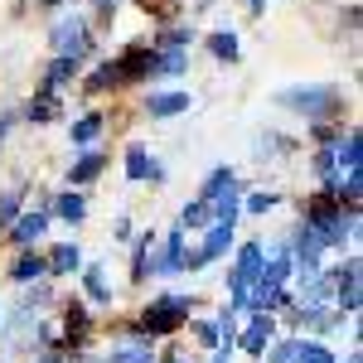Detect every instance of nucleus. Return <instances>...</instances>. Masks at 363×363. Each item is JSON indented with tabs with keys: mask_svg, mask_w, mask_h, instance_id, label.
<instances>
[{
	"mask_svg": "<svg viewBox=\"0 0 363 363\" xmlns=\"http://www.w3.org/2000/svg\"><path fill=\"white\" fill-rule=\"evenodd\" d=\"M49 44L58 49V58H83L87 54V25L73 15V20H58L54 34H49Z\"/></svg>",
	"mask_w": 363,
	"mask_h": 363,
	"instance_id": "nucleus-1",
	"label": "nucleus"
},
{
	"mask_svg": "<svg viewBox=\"0 0 363 363\" xmlns=\"http://www.w3.org/2000/svg\"><path fill=\"white\" fill-rule=\"evenodd\" d=\"M179 315H189V301H184V296H165V301H155V306L145 310V330H150V335L174 330V325H179Z\"/></svg>",
	"mask_w": 363,
	"mask_h": 363,
	"instance_id": "nucleus-2",
	"label": "nucleus"
},
{
	"mask_svg": "<svg viewBox=\"0 0 363 363\" xmlns=\"http://www.w3.org/2000/svg\"><path fill=\"white\" fill-rule=\"evenodd\" d=\"M281 102L286 107H296V112H330V107H339V92L335 87H306V92H281Z\"/></svg>",
	"mask_w": 363,
	"mask_h": 363,
	"instance_id": "nucleus-3",
	"label": "nucleus"
},
{
	"mask_svg": "<svg viewBox=\"0 0 363 363\" xmlns=\"http://www.w3.org/2000/svg\"><path fill=\"white\" fill-rule=\"evenodd\" d=\"M189 112V92H150V116Z\"/></svg>",
	"mask_w": 363,
	"mask_h": 363,
	"instance_id": "nucleus-4",
	"label": "nucleus"
},
{
	"mask_svg": "<svg viewBox=\"0 0 363 363\" xmlns=\"http://www.w3.org/2000/svg\"><path fill=\"white\" fill-rule=\"evenodd\" d=\"M184 63H189V54H184V49H160V54L150 58V73L174 78V73H184Z\"/></svg>",
	"mask_w": 363,
	"mask_h": 363,
	"instance_id": "nucleus-5",
	"label": "nucleus"
},
{
	"mask_svg": "<svg viewBox=\"0 0 363 363\" xmlns=\"http://www.w3.org/2000/svg\"><path fill=\"white\" fill-rule=\"evenodd\" d=\"M208 54H213V58H228V63H238V54H242V49H238V34H233V29L208 34Z\"/></svg>",
	"mask_w": 363,
	"mask_h": 363,
	"instance_id": "nucleus-6",
	"label": "nucleus"
},
{
	"mask_svg": "<svg viewBox=\"0 0 363 363\" xmlns=\"http://www.w3.org/2000/svg\"><path fill=\"white\" fill-rule=\"evenodd\" d=\"M116 83H126V73H121V63H102L92 78H87V92H112Z\"/></svg>",
	"mask_w": 363,
	"mask_h": 363,
	"instance_id": "nucleus-7",
	"label": "nucleus"
},
{
	"mask_svg": "<svg viewBox=\"0 0 363 363\" xmlns=\"http://www.w3.org/2000/svg\"><path fill=\"white\" fill-rule=\"evenodd\" d=\"M44 228H49V213H25V218L15 223V242H20V247H29Z\"/></svg>",
	"mask_w": 363,
	"mask_h": 363,
	"instance_id": "nucleus-8",
	"label": "nucleus"
},
{
	"mask_svg": "<svg viewBox=\"0 0 363 363\" xmlns=\"http://www.w3.org/2000/svg\"><path fill=\"white\" fill-rule=\"evenodd\" d=\"M73 68H78V58H54V68H49V78H44L39 92H58V87L73 78Z\"/></svg>",
	"mask_w": 363,
	"mask_h": 363,
	"instance_id": "nucleus-9",
	"label": "nucleus"
},
{
	"mask_svg": "<svg viewBox=\"0 0 363 363\" xmlns=\"http://www.w3.org/2000/svg\"><path fill=\"white\" fill-rule=\"evenodd\" d=\"M228 242H233V223H218L213 233H208V242H203V252H199L194 262H208V257H218V252H223Z\"/></svg>",
	"mask_w": 363,
	"mask_h": 363,
	"instance_id": "nucleus-10",
	"label": "nucleus"
},
{
	"mask_svg": "<svg viewBox=\"0 0 363 363\" xmlns=\"http://www.w3.org/2000/svg\"><path fill=\"white\" fill-rule=\"evenodd\" d=\"M58 116V97L54 92H39L34 102H29V121H54Z\"/></svg>",
	"mask_w": 363,
	"mask_h": 363,
	"instance_id": "nucleus-11",
	"label": "nucleus"
},
{
	"mask_svg": "<svg viewBox=\"0 0 363 363\" xmlns=\"http://www.w3.org/2000/svg\"><path fill=\"white\" fill-rule=\"evenodd\" d=\"M97 169H102V155H92V150H87L83 160L68 169V179H73V184H83V179H97Z\"/></svg>",
	"mask_w": 363,
	"mask_h": 363,
	"instance_id": "nucleus-12",
	"label": "nucleus"
},
{
	"mask_svg": "<svg viewBox=\"0 0 363 363\" xmlns=\"http://www.w3.org/2000/svg\"><path fill=\"white\" fill-rule=\"evenodd\" d=\"M126 174H131V179H145V174H150V155H145V145H131V150H126Z\"/></svg>",
	"mask_w": 363,
	"mask_h": 363,
	"instance_id": "nucleus-13",
	"label": "nucleus"
},
{
	"mask_svg": "<svg viewBox=\"0 0 363 363\" xmlns=\"http://www.w3.org/2000/svg\"><path fill=\"white\" fill-rule=\"evenodd\" d=\"M39 272H44V257H34V252H25V257L10 267V277H15V281H29V277H39Z\"/></svg>",
	"mask_w": 363,
	"mask_h": 363,
	"instance_id": "nucleus-14",
	"label": "nucleus"
},
{
	"mask_svg": "<svg viewBox=\"0 0 363 363\" xmlns=\"http://www.w3.org/2000/svg\"><path fill=\"white\" fill-rule=\"evenodd\" d=\"M83 213H87V208H83V199H78V194H63V199H58V218L83 223Z\"/></svg>",
	"mask_w": 363,
	"mask_h": 363,
	"instance_id": "nucleus-15",
	"label": "nucleus"
},
{
	"mask_svg": "<svg viewBox=\"0 0 363 363\" xmlns=\"http://www.w3.org/2000/svg\"><path fill=\"white\" fill-rule=\"evenodd\" d=\"M189 39H194V29H189V25H179V29H165V34H160V44H155V49H184V44H189Z\"/></svg>",
	"mask_w": 363,
	"mask_h": 363,
	"instance_id": "nucleus-16",
	"label": "nucleus"
},
{
	"mask_svg": "<svg viewBox=\"0 0 363 363\" xmlns=\"http://www.w3.org/2000/svg\"><path fill=\"white\" fill-rule=\"evenodd\" d=\"M97 131H102V116H83V121L73 126V140L87 145V140H97Z\"/></svg>",
	"mask_w": 363,
	"mask_h": 363,
	"instance_id": "nucleus-17",
	"label": "nucleus"
},
{
	"mask_svg": "<svg viewBox=\"0 0 363 363\" xmlns=\"http://www.w3.org/2000/svg\"><path fill=\"white\" fill-rule=\"evenodd\" d=\"M78 267V247H58L54 252V272H73Z\"/></svg>",
	"mask_w": 363,
	"mask_h": 363,
	"instance_id": "nucleus-18",
	"label": "nucleus"
},
{
	"mask_svg": "<svg viewBox=\"0 0 363 363\" xmlns=\"http://www.w3.org/2000/svg\"><path fill=\"white\" fill-rule=\"evenodd\" d=\"M15 213H20V199H15V194H0V223H15Z\"/></svg>",
	"mask_w": 363,
	"mask_h": 363,
	"instance_id": "nucleus-19",
	"label": "nucleus"
},
{
	"mask_svg": "<svg viewBox=\"0 0 363 363\" xmlns=\"http://www.w3.org/2000/svg\"><path fill=\"white\" fill-rule=\"evenodd\" d=\"M87 291H92V301H107V286H102V272L97 267L87 272Z\"/></svg>",
	"mask_w": 363,
	"mask_h": 363,
	"instance_id": "nucleus-20",
	"label": "nucleus"
},
{
	"mask_svg": "<svg viewBox=\"0 0 363 363\" xmlns=\"http://www.w3.org/2000/svg\"><path fill=\"white\" fill-rule=\"evenodd\" d=\"M272 203H277V194H252V199H247V208H252V213H267Z\"/></svg>",
	"mask_w": 363,
	"mask_h": 363,
	"instance_id": "nucleus-21",
	"label": "nucleus"
},
{
	"mask_svg": "<svg viewBox=\"0 0 363 363\" xmlns=\"http://www.w3.org/2000/svg\"><path fill=\"white\" fill-rule=\"evenodd\" d=\"M97 10H102V15H112V10H116V0H97Z\"/></svg>",
	"mask_w": 363,
	"mask_h": 363,
	"instance_id": "nucleus-22",
	"label": "nucleus"
},
{
	"mask_svg": "<svg viewBox=\"0 0 363 363\" xmlns=\"http://www.w3.org/2000/svg\"><path fill=\"white\" fill-rule=\"evenodd\" d=\"M247 10H252V15H262V10H267V0H247Z\"/></svg>",
	"mask_w": 363,
	"mask_h": 363,
	"instance_id": "nucleus-23",
	"label": "nucleus"
},
{
	"mask_svg": "<svg viewBox=\"0 0 363 363\" xmlns=\"http://www.w3.org/2000/svg\"><path fill=\"white\" fill-rule=\"evenodd\" d=\"M5 126H10V116H0V140H5Z\"/></svg>",
	"mask_w": 363,
	"mask_h": 363,
	"instance_id": "nucleus-24",
	"label": "nucleus"
},
{
	"mask_svg": "<svg viewBox=\"0 0 363 363\" xmlns=\"http://www.w3.org/2000/svg\"><path fill=\"white\" fill-rule=\"evenodd\" d=\"M44 5H58V0H44Z\"/></svg>",
	"mask_w": 363,
	"mask_h": 363,
	"instance_id": "nucleus-25",
	"label": "nucleus"
}]
</instances>
